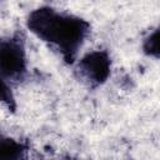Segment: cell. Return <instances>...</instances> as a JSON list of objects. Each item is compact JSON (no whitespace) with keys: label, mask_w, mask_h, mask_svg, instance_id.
<instances>
[{"label":"cell","mask_w":160,"mask_h":160,"mask_svg":"<svg viewBox=\"0 0 160 160\" xmlns=\"http://www.w3.org/2000/svg\"><path fill=\"white\" fill-rule=\"evenodd\" d=\"M28 26L38 38L56 46L68 62L74 61L89 32V24L85 20L60 14L50 8L34 10L29 15Z\"/></svg>","instance_id":"obj_1"},{"label":"cell","mask_w":160,"mask_h":160,"mask_svg":"<svg viewBox=\"0 0 160 160\" xmlns=\"http://www.w3.org/2000/svg\"><path fill=\"white\" fill-rule=\"evenodd\" d=\"M26 71L25 49L21 39H0V72L6 78H20Z\"/></svg>","instance_id":"obj_2"},{"label":"cell","mask_w":160,"mask_h":160,"mask_svg":"<svg viewBox=\"0 0 160 160\" xmlns=\"http://www.w3.org/2000/svg\"><path fill=\"white\" fill-rule=\"evenodd\" d=\"M110 58L105 51H91L79 62L80 74L94 85L102 84L110 75Z\"/></svg>","instance_id":"obj_3"},{"label":"cell","mask_w":160,"mask_h":160,"mask_svg":"<svg viewBox=\"0 0 160 160\" xmlns=\"http://www.w3.org/2000/svg\"><path fill=\"white\" fill-rule=\"evenodd\" d=\"M24 148L12 139L0 138V159H19L22 156Z\"/></svg>","instance_id":"obj_4"},{"label":"cell","mask_w":160,"mask_h":160,"mask_svg":"<svg viewBox=\"0 0 160 160\" xmlns=\"http://www.w3.org/2000/svg\"><path fill=\"white\" fill-rule=\"evenodd\" d=\"M142 49L145 51V54L150 55V56H159V30H154V32H151L144 41Z\"/></svg>","instance_id":"obj_5"},{"label":"cell","mask_w":160,"mask_h":160,"mask_svg":"<svg viewBox=\"0 0 160 160\" xmlns=\"http://www.w3.org/2000/svg\"><path fill=\"white\" fill-rule=\"evenodd\" d=\"M0 101L4 102L9 109H11V110L15 109V99H14V95H12L10 88L8 86L6 81L4 80L1 72H0Z\"/></svg>","instance_id":"obj_6"},{"label":"cell","mask_w":160,"mask_h":160,"mask_svg":"<svg viewBox=\"0 0 160 160\" xmlns=\"http://www.w3.org/2000/svg\"><path fill=\"white\" fill-rule=\"evenodd\" d=\"M0 138H1V136H0Z\"/></svg>","instance_id":"obj_7"}]
</instances>
